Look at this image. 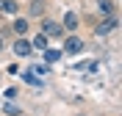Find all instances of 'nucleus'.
Instances as JSON below:
<instances>
[{"mask_svg": "<svg viewBox=\"0 0 122 116\" xmlns=\"http://www.w3.org/2000/svg\"><path fill=\"white\" fill-rule=\"evenodd\" d=\"M42 31H45V36L47 39H53V36H64V25L61 22H56V19H45V22H42Z\"/></svg>", "mask_w": 122, "mask_h": 116, "instance_id": "nucleus-1", "label": "nucleus"}, {"mask_svg": "<svg viewBox=\"0 0 122 116\" xmlns=\"http://www.w3.org/2000/svg\"><path fill=\"white\" fill-rule=\"evenodd\" d=\"M64 50H67V53H81V50H83V42L78 36H64Z\"/></svg>", "mask_w": 122, "mask_h": 116, "instance_id": "nucleus-2", "label": "nucleus"}, {"mask_svg": "<svg viewBox=\"0 0 122 116\" xmlns=\"http://www.w3.org/2000/svg\"><path fill=\"white\" fill-rule=\"evenodd\" d=\"M14 53L20 55V58H25V55H30V53H33V50H30V42H28V39H22V36H20V39L14 42Z\"/></svg>", "mask_w": 122, "mask_h": 116, "instance_id": "nucleus-3", "label": "nucleus"}, {"mask_svg": "<svg viewBox=\"0 0 122 116\" xmlns=\"http://www.w3.org/2000/svg\"><path fill=\"white\" fill-rule=\"evenodd\" d=\"M78 22H81V19H78V14H75V11H67V14H64V22H61V25H64V31H75V28H78Z\"/></svg>", "mask_w": 122, "mask_h": 116, "instance_id": "nucleus-4", "label": "nucleus"}, {"mask_svg": "<svg viewBox=\"0 0 122 116\" xmlns=\"http://www.w3.org/2000/svg\"><path fill=\"white\" fill-rule=\"evenodd\" d=\"M0 11L3 14H17L20 6H17V0H0Z\"/></svg>", "mask_w": 122, "mask_h": 116, "instance_id": "nucleus-5", "label": "nucleus"}, {"mask_svg": "<svg viewBox=\"0 0 122 116\" xmlns=\"http://www.w3.org/2000/svg\"><path fill=\"white\" fill-rule=\"evenodd\" d=\"M114 28H117V19H114V17H108L106 22H103V25L97 28V36H106V33H111Z\"/></svg>", "mask_w": 122, "mask_h": 116, "instance_id": "nucleus-6", "label": "nucleus"}, {"mask_svg": "<svg viewBox=\"0 0 122 116\" xmlns=\"http://www.w3.org/2000/svg\"><path fill=\"white\" fill-rule=\"evenodd\" d=\"M11 31H14L17 36H25V33H28V19H14Z\"/></svg>", "mask_w": 122, "mask_h": 116, "instance_id": "nucleus-7", "label": "nucleus"}, {"mask_svg": "<svg viewBox=\"0 0 122 116\" xmlns=\"http://www.w3.org/2000/svg\"><path fill=\"white\" fill-rule=\"evenodd\" d=\"M30 50H42V53L47 50V36H45V33H42V36H36L33 42H30Z\"/></svg>", "mask_w": 122, "mask_h": 116, "instance_id": "nucleus-8", "label": "nucleus"}, {"mask_svg": "<svg viewBox=\"0 0 122 116\" xmlns=\"http://www.w3.org/2000/svg\"><path fill=\"white\" fill-rule=\"evenodd\" d=\"M100 14H103V17H114V3L100 0Z\"/></svg>", "mask_w": 122, "mask_h": 116, "instance_id": "nucleus-9", "label": "nucleus"}, {"mask_svg": "<svg viewBox=\"0 0 122 116\" xmlns=\"http://www.w3.org/2000/svg\"><path fill=\"white\" fill-rule=\"evenodd\" d=\"M45 3H42V0H33V3H30V14H33V17H42V14H45Z\"/></svg>", "mask_w": 122, "mask_h": 116, "instance_id": "nucleus-10", "label": "nucleus"}, {"mask_svg": "<svg viewBox=\"0 0 122 116\" xmlns=\"http://www.w3.org/2000/svg\"><path fill=\"white\" fill-rule=\"evenodd\" d=\"M58 58H61V50H50V47L45 50V61H47V64H56Z\"/></svg>", "mask_w": 122, "mask_h": 116, "instance_id": "nucleus-11", "label": "nucleus"}, {"mask_svg": "<svg viewBox=\"0 0 122 116\" xmlns=\"http://www.w3.org/2000/svg\"><path fill=\"white\" fill-rule=\"evenodd\" d=\"M3 111H6V116H17V113H20V108H17L14 102H6V105H3Z\"/></svg>", "mask_w": 122, "mask_h": 116, "instance_id": "nucleus-12", "label": "nucleus"}, {"mask_svg": "<svg viewBox=\"0 0 122 116\" xmlns=\"http://www.w3.org/2000/svg\"><path fill=\"white\" fill-rule=\"evenodd\" d=\"M25 80H28L30 86H39V80H36V72H33V69H28V72H25Z\"/></svg>", "mask_w": 122, "mask_h": 116, "instance_id": "nucleus-13", "label": "nucleus"}, {"mask_svg": "<svg viewBox=\"0 0 122 116\" xmlns=\"http://www.w3.org/2000/svg\"><path fill=\"white\" fill-rule=\"evenodd\" d=\"M3 47H6V39H3V36H0V50H3Z\"/></svg>", "mask_w": 122, "mask_h": 116, "instance_id": "nucleus-14", "label": "nucleus"}]
</instances>
